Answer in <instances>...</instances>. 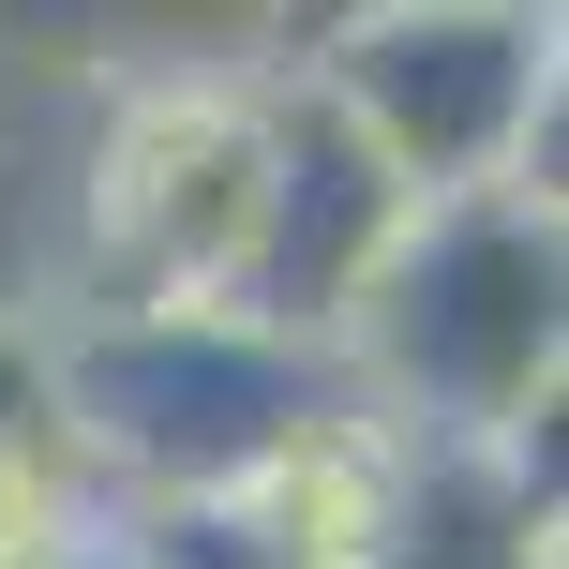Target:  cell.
Listing matches in <instances>:
<instances>
[{
	"instance_id": "obj_4",
	"label": "cell",
	"mask_w": 569,
	"mask_h": 569,
	"mask_svg": "<svg viewBox=\"0 0 569 569\" xmlns=\"http://www.w3.org/2000/svg\"><path fill=\"white\" fill-rule=\"evenodd\" d=\"M315 106L405 180V196H525L569 226V180H555V16L525 0H360V16L315 30Z\"/></svg>"
},
{
	"instance_id": "obj_3",
	"label": "cell",
	"mask_w": 569,
	"mask_h": 569,
	"mask_svg": "<svg viewBox=\"0 0 569 569\" xmlns=\"http://www.w3.org/2000/svg\"><path fill=\"white\" fill-rule=\"evenodd\" d=\"M345 375L240 315H46L60 450L106 480V510H210L240 495Z\"/></svg>"
},
{
	"instance_id": "obj_1",
	"label": "cell",
	"mask_w": 569,
	"mask_h": 569,
	"mask_svg": "<svg viewBox=\"0 0 569 569\" xmlns=\"http://www.w3.org/2000/svg\"><path fill=\"white\" fill-rule=\"evenodd\" d=\"M345 405L405 435L420 465H480L510 420H540L569 375V226L525 196H435L330 330Z\"/></svg>"
},
{
	"instance_id": "obj_2",
	"label": "cell",
	"mask_w": 569,
	"mask_h": 569,
	"mask_svg": "<svg viewBox=\"0 0 569 569\" xmlns=\"http://www.w3.org/2000/svg\"><path fill=\"white\" fill-rule=\"evenodd\" d=\"M270 196V76H136L60 180V315H226Z\"/></svg>"
},
{
	"instance_id": "obj_7",
	"label": "cell",
	"mask_w": 569,
	"mask_h": 569,
	"mask_svg": "<svg viewBox=\"0 0 569 569\" xmlns=\"http://www.w3.org/2000/svg\"><path fill=\"white\" fill-rule=\"evenodd\" d=\"M120 555H136V569H284L226 495H210V510H120Z\"/></svg>"
},
{
	"instance_id": "obj_6",
	"label": "cell",
	"mask_w": 569,
	"mask_h": 569,
	"mask_svg": "<svg viewBox=\"0 0 569 569\" xmlns=\"http://www.w3.org/2000/svg\"><path fill=\"white\" fill-rule=\"evenodd\" d=\"M60 315V180L0 136V330H46Z\"/></svg>"
},
{
	"instance_id": "obj_5",
	"label": "cell",
	"mask_w": 569,
	"mask_h": 569,
	"mask_svg": "<svg viewBox=\"0 0 569 569\" xmlns=\"http://www.w3.org/2000/svg\"><path fill=\"white\" fill-rule=\"evenodd\" d=\"M405 210H420V196H405V180L315 106V76L284 60V76H270V196H256V256H240V300H226V315L330 360L345 300H360L375 256L405 240Z\"/></svg>"
}]
</instances>
